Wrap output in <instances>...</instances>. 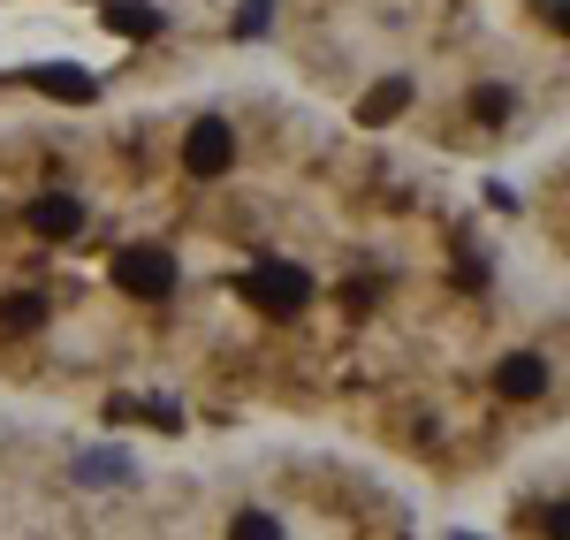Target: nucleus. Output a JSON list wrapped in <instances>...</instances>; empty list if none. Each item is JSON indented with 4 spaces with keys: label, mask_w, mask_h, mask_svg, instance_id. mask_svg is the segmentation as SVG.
<instances>
[{
    "label": "nucleus",
    "mask_w": 570,
    "mask_h": 540,
    "mask_svg": "<svg viewBox=\"0 0 570 540\" xmlns=\"http://www.w3.org/2000/svg\"><path fill=\"white\" fill-rule=\"evenodd\" d=\"M39 320H46V305H39V297H31V289H16V297L0 305V327H16V335H31Z\"/></svg>",
    "instance_id": "obj_9"
},
{
    "label": "nucleus",
    "mask_w": 570,
    "mask_h": 540,
    "mask_svg": "<svg viewBox=\"0 0 570 540\" xmlns=\"http://www.w3.org/2000/svg\"><path fill=\"white\" fill-rule=\"evenodd\" d=\"M403 107H411V77H381V85L365 91L357 122H365V130H381V122H395V115H403Z\"/></svg>",
    "instance_id": "obj_5"
},
{
    "label": "nucleus",
    "mask_w": 570,
    "mask_h": 540,
    "mask_svg": "<svg viewBox=\"0 0 570 540\" xmlns=\"http://www.w3.org/2000/svg\"><path fill=\"white\" fill-rule=\"evenodd\" d=\"M115 289H122V297H145V305L176 297V252H160V244L115 252Z\"/></svg>",
    "instance_id": "obj_1"
},
{
    "label": "nucleus",
    "mask_w": 570,
    "mask_h": 540,
    "mask_svg": "<svg viewBox=\"0 0 570 540\" xmlns=\"http://www.w3.org/2000/svg\"><path fill=\"white\" fill-rule=\"evenodd\" d=\"M39 91L69 99V107H85V99H91V77H85V69H69V61H53V69H39Z\"/></svg>",
    "instance_id": "obj_8"
},
{
    "label": "nucleus",
    "mask_w": 570,
    "mask_h": 540,
    "mask_svg": "<svg viewBox=\"0 0 570 540\" xmlns=\"http://www.w3.org/2000/svg\"><path fill=\"white\" fill-rule=\"evenodd\" d=\"M31 228H39V236H77V228H85V206H77L69 190H46V198H31Z\"/></svg>",
    "instance_id": "obj_4"
},
{
    "label": "nucleus",
    "mask_w": 570,
    "mask_h": 540,
    "mask_svg": "<svg viewBox=\"0 0 570 540\" xmlns=\"http://www.w3.org/2000/svg\"><path fill=\"white\" fill-rule=\"evenodd\" d=\"M228 540H282V526H274L266 510H244V518L228 526Z\"/></svg>",
    "instance_id": "obj_10"
},
{
    "label": "nucleus",
    "mask_w": 570,
    "mask_h": 540,
    "mask_svg": "<svg viewBox=\"0 0 570 540\" xmlns=\"http://www.w3.org/2000/svg\"><path fill=\"white\" fill-rule=\"evenodd\" d=\"M244 289V305H259V313H274V320H289V313H305V297H312V282H305V267H282V259H259V267L236 282Z\"/></svg>",
    "instance_id": "obj_2"
},
{
    "label": "nucleus",
    "mask_w": 570,
    "mask_h": 540,
    "mask_svg": "<svg viewBox=\"0 0 570 540\" xmlns=\"http://www.w3.org/2000/svg\"><path fill=\"white\" fill-rule=\"evenodd\" d=\"M494 389L510 396V404H532V396H548V359H510L494 373Z\"/></svg>",
    "instance_id": "obj_6"
},
{
    "label": "nucleus",
    "mask_w": 570,
    "mask_h": 540,
    "mask_svg": "<svg viewBox=\"0 0 570 540\" xmlns=\"http://www.w3.org/2000/svg\"><path fill=\"white\" fill-rule=\"evenodd\" d=\"M183 168L198 183L228 176V168H236V130H228V122H198V130L183 137Z\"/></svg>",
    "instance_id": "obj_3"
},
{
    "label": "nucleus",
    "mask_w": 570,
    "mask_h": 540,
    "mask_svg": "<svg viewBox=\"0 0 570 540\" xmlns=\"http://www.w3.org/2000/svg\"><path fill=\"white\" fill-rule=\"evenodd\" d=\"M548 540H570V510L563 502H548Z\"/></svg>",
    "instance_id": "obj_11"
},
{
    "label": "nucleus",
    "mask_w": 570,
    "mask_h": 540,
    "mask_svg": "<svg viewBox=\"0 0 570 540\" xmlns=\"http://www.w3.org/2000/svg\"><path fill=\"white\" fill-rule=\"evenodd\" d=\"M107 31H122V39H160V8H145V0H115V8H107Z\"/></svg>",
    "instance_id": "obj_7"
}]
</instances>
